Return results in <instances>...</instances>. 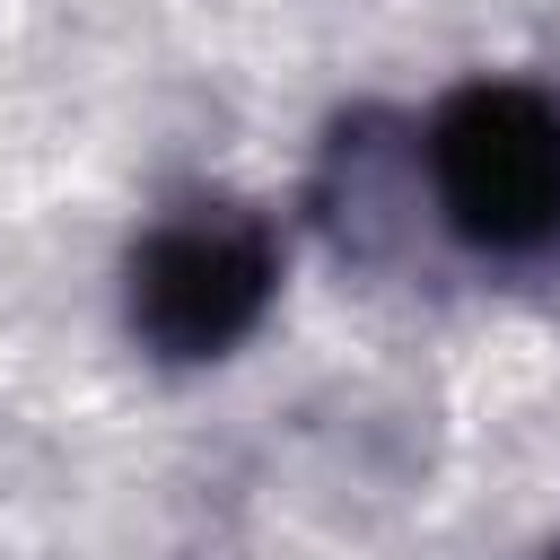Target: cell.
Masks as SVG:
<instances>
[{"mask_svg": "<svg viewBox=\"0 0 560 560\" xmlns=\"http://www.w3.org/2000/svg\"><path fill=\"white\" fill-rule=\"evenodd\" d=\"M446 219L490 254H534L560 236V114L525 88H472L429 140Z\"/></svg>", "mask_w": 560, "mask_h": 560, "instance_id": "1", "label": "cell"}, {"mask_svg": "<svg viewBox=\"0 0 560 560\" xmlns=\"http://www.w3.org/2000/svg\"><path fill=\"white\" fill-rule=\"evenodd\" d=\"M271 298V245L236 219H175L131 262V324L166 359L228 350Z\"/></svg>", "mask_w": 560, "mask_h": 560, "instance_id": "2", "label": "cell"}]
</instances>
